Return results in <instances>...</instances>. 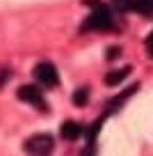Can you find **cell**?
<instances>
[{
  "instance_id": "ba28073f",
  "label": "cell",
  "mask_w": 153,
  "mask_h": 156,
  "mask_svg": "<svg viewBox=\"0 0 153 156\" xmlns=\"http://www.w3.org/2000/svg\"><path fill=\"white\" fill-rule=\"evenodd\" d=\"M135 9L144 16H153V0H135Z\"/></svg>"
},
{
  "instance_id": "277c9868",
  "label": "cell",
  "mask_w": 153,
  "mask_h": 156,
  "mask_svg": "<svg viewBox=\"0 0 153 156\" xmlns=\"http://www.w3.org/2000/svg\"><path fill=\"white\" fill-rule=\"evenodd\" d=\"M19 99L23 103H30V106L39 108V110H46V99L39 92V87H34V85H21L19 87Z\"/></svg>"
},
{
  "instance_id": "52a82bcc",
  "label": "cell",
  "mask_w": 153,
  "mask_h": 156,
  "mask_svg": "<svg viewBox=\"0 0 153 156\" xmlns=\"http://www.w3.org/2000/svg\"><path fill=\"white\" fill-rule=\"evenodd\" d=\"M87 101H89V90H87V87H80V90L73 92V103H76L78 108L87 106Z\"/></svg>"
},
{
  "instance_id": "5b68a950",
  "label": "cell",
  "mask_w": 153,
  "mask_h": 156,
  "mask_svg": "<svg viewBox=\"0 0 153 156\" xmlns=\"http://www.w3.org/2000/svg\"><path fill=\"white\" fill-rule=\"evenodd\" d=\"M59 133H62L64 140H76V138H80L82 126H80L78 122H64L62 129H59Z\"/></svg>"
},
{
  "instance_id": "7a4b0ae2",
  "label": "cell",
  "mask_w": 153,
  "mask_h": 156,
  "mask_svg": "<svg viewBox=\"0 0 153 156\" xmlns=\"http://www.w3.org/2000/svg\"><path fill=\"white\" fill-rule=\"evenodd\" d=\"M112 28V16H110V9L105 5L96 2L94 5V12H91L89 19H85V25L82 30H110Z\"/></svg>"
},
{
  "instance_id": "3957f363",
  "label": "cell",
  "mask_w": 153,
  "mask_h": 156,
  "mask_svg": "<svg viewBox=\"0 0 153 156\" xmlns=\"http://www.w3.org/2000/svg\"><path fill=\"white\" fill-rule=\"evenodd\" d=\"M34 78L43 87H57L59 85V73H57V67L50 62H39L34 67Z\"/></svg>"
},
{
  "instance_id": "30bf717a",
  "label": "cell",
  "mask_w": 153,
  "mask_h": 156,
  "mask_svg": "<svg viewBox=\"0 0 153 156\" xmlns=\"http://www.w3.org/2000/svg\"><path fill=\"white\" fill-rule=\"evenodd\" d=\"M80 156H96V142H87V147L82 149Z\"/></svg>"
},
{
  "instance_id": "8992f818",
  "label": "cell",
  "mask_w": 153,
  "mask_h": 156,
  "mask_svg": "<svg viewBox=\"0 0 153 156\" xmlns=\"http://www.w3.org/2000/svg\"><path fill=\"white\" fill-rule=\"evenodd\" d=\"M128 73H130V67H124V69H117V71H110V73L105 76V85H110V87H112V85H119L121 80L128 76Z\"/></svg>"
},
{
  "instance_id": "6da1fadb",
  "label": "cell",
  "mask_w": 153,
  "mask_h": 156,
  "mask_svg": "<svg viewBox=\"0 0 153 156\" xmlns=\"http://www.w3.org/2000/svg\"><path fill=\"white\" fill-rule=\"evenodd\" d=\"M55 140L50 133H34L25 140V154L28 156H50L53 154Z\"/></svg>"
},
{
  "instance_id": "9c48e42d",
  "label": "cell",
  "mask_w": 153,
  "mask_h": 156,
  "mask_svg": "<svg viewBox=\"0 0 153 156\" xmlns=\"http://www.w3.org/2000/svg\"><path fill=\"white\" fill-rule=\"evenodd\" d=\"M112 5L119 12H128V9H135V0H112Z\"/></svg>"
},
{
  "instance_id": "8fae6325",
  "label": "cell",
  "mask_w": 153,
  "mask_h": 156,
  "mask_svg": "<svg viewBox=\"0 0 153 156\" xmlns=\"http://www.w3.org/2000/svg\"><path fill=\"white\" fill-rule=\"evenodd\" d=\"M146 53H148V55L153 58V32H151V34L146 37Z\"/></svg>"
}]
</instances>
